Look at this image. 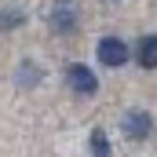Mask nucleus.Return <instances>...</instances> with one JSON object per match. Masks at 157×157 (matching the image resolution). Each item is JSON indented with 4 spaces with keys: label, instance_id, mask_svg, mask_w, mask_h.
Segmentation results:
<instances>
[{
    "label": "nucleus",
    "instance_id": "obj_1",
    "mask_svg": "<svg viewBox=\"0 0 157 157\" xmlns=\"http://www.w3.org/2000/svg\"><path fill=\"white\" fill-rule=\"evenodd\" d=\"M121 132H124V139H132V143H146V139L154 135V117H150L146 110H128V113L121 117Z\"/></svg>",
    "mask_w": 157,
    "mask_h": 157
},
{
    "label": "nucleus",
    "instance_id": "obj_2",
    "mask_svg": "<svg viewBox=\"0 0 157 157\" xmlns=\"http://www.w3.org/2000/svg\"><path fill=\"white\" fill-rule=\"evenodd\" d=\"M95 55H99V62H102V66L117 70V66L128 62V55H132V51H128V44H124L121 37H102V40H99V48H95Z\"/></svg>",
    "mask_w": 157,
    "mask_h": 157
},
{
    "label": "nucleus",
    "instance_id": "obj_3",
    "mask_svg": "<svg viewBox=\"0 0 157 157\" xmlns=\"http://www.w3.org/2000/svg\"><path fill=\"white\" fill-rule=\"evenodd\" d=\"M66 84H70V91H77V95H95V91H99V77H95L84 62L66 66Z\"/></svg>",
    "mask_w": 157,
    "mask_h": 157
},
{
    "label": "nucleus",
    "instance_id": "obj_4",
    "mask_svg": "<svg viewBox=\"0 0 157 157\" xmlns=\"http://www.w3.org/2000/svg\"><path fill=\"white\" fill-rule=\"evenodd\" d=\"M135 62L143 70H157V37L154 33L139 37V44H135Z\"/></svg>",
    "mask_w": 157,
    "mask_h": 157
},
{
    "label": "nucleus",
    "instance_id": "obj_5",
    "mask_svg": "<svg viewBox=\"0 0 157 157\" xmlns=\"http://www.w3.org/2000/svg\"><path fill=\"white\" fill-rule=\"evenodd\" d=\"M88 146H91V157H110V139H106V132H102V128H95V132H91Z\"/></svg>",
    "mask_w": 157,
    "mask_h": 157
},
{
    "label": "nucleus",
    "instance_id": "obj_6",
    "mask_svg": "<svg viewBox=\"0 0 157 157\" xmlns=\"http://www.w3.org/2000/svg\"><path fill=\"white\" fill-rule=\"evenodd\" d=\"M18 84H22V88L40 84V66L37 62H22V66H18Z\"/></svg>",
    "mask_w": 157,
    "mask_h": 157
},
{
    "label": "nucleus",
    "instance_id": "obj_7",
    "mask_svg": "<svg viewBox=\"0 0 157 157\" xmlns=\"http://www.w3.org/2000/svg\"><path fill=\"white\" fill-rule=\"evenodd\" d=\"M26 22V15L18 11V7H7L4 15H0V29H15V26H22Z\"/></svg>",
    "mask_w": 157,
    "mask_h": 157
},
{
    "label": "nucleus",
    "instance_id": "obj_8",
    "mask_svg": "<svg viewBox=\"0 0 157 157\" xmlns=\"http://www.w3.org/2000/svg\"><path fill=\"white\" fill-rule=\"evenodd\" d=\"M51 26H55L59 33H70V29L77 26V18H73L70 11H55V15H51Z\"/></svg>",
    "mask_w": 157,
    "mask_h": 157
},
{
    "label": "nucleus",
    "instance_id": "obj_9",
    "mask_svg": "<svg viewBox=\"0 0 157 157\" xmlns=\"http://www.w3.org/2000/svg\"><path fill=\"white\" fill-rule=\"evenodd\" d=\"M59 4H70V0H59Z\"/></svg>",
    "mask_w": 157,
    "mask_h": 157
}]
</instances>
